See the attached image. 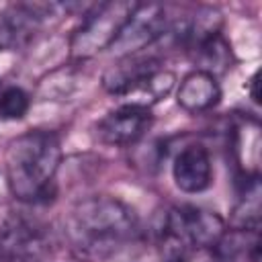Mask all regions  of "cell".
<instances>
[{
	"label": "cell",
	"mask_w": 262,
	"mask_h": 262,
	"mask_svg": "<svg viewBox=\"0 0 262 262\" xmlns=\"http://www.w3.org/2000/svg\"><path fill=\"white\" fill-rule=\"evenodd\" d=\"M225 231V223L217 213L194 205H182L166 215L162 235L184 248H213Z\"/></svg>",
	"instance_id": "277c9868"
},
{
	"label": "cell",
	"mask_w": 262,
	"mask_h": 262,
	"mask_svg": "<svg viewBox=\"0 0 262 262\" xmlns=\"http://www.w3.org/2000/svg\"><path fill=\"white\" fill-rule=\"evenodd\" d=\"M151 125V111L141 104L125 102L98 123V137L111 145L135 143Z\"/></svg>",
	"instance_id": "52a82bcc"
},
{
	"label": "cell",
	"mask_w": 262,
	"mask_h": 262,
	"mask_svg": "<svg viewBox=\"0 0 262 262\" xmlns=\"http://www.w3.org/2000/svg\"><path fill=\"white\" fill-rule=\"evenodd\" d=\"M137 231L133 209L111 196H92L78 203L66 223L72 248L88 258H108L123 250Z\"/></svg>",
	"instance_id": "6da1fadb"
},
{
	"label": "cell",
	"mask_w": 262,
	"mask_h": 262,
	"mask_svg": "<svg viewBox=\"0 0 262 262\" xmlns=\"http://www.w3.org/2000/svg\"><path fill=\"white\" fill-rule=\"evenodd\" d=\"M190 55V59L199 66V72H207L211 76L223 74L225 70L231 68L233 55H231V47L229 43L223 39V35H213L205 41H201L199 45H194L190 51H186Z\"/></svg>",
	"instance_id": "7c38bea8"
},
{
	"label": "cell",
	"mask_w": 262,
	"mask_h": 262,
	"mask_svg": "<svg viewBox=\"0 0 262 262\" xmlns=\"http://www.w3.org/2000/svg\"><path fill=\"white\" fill-rule=\"evenodd\" d=\"M59 139L49 131H27L6 149V182L25 203H47L55 194L53 178L59 168Z\"/></svg>",
	"instance_id": "7a4b0ae2"
},
{
	"label": "cell",
	"mask_w": 262,
	"mask_h": 262,
	"mask_svg": "<svg viewBox=\"0 0 262 262\" xmlns=\"http://www.w3.org/2000/svg\"><path fill=\"white\" fill-rule=\"evenodd\" d=\"M221 98V88L215 80V76L207 72H190L184 76V80L178 86L176 100L178 104L188 113H203L213 108Z\"/></svg>",
	"instance_id": "9c48e42d"
},
{
	"label": "cell",
	"mask_w": 262,
	"mask_h": 262,
	"mask_svg": "<svg viewBox=\"0 0 262 262\" xmlns=\"http://www.w3.org/2000/svg\"><path fill=\"white\" fill-rule=\"evenodd\" d=\"M166 33V10L162 4H135L131 16L123 25L119 37L111 49L119 55L129 57L131 53L145 49Z\"/></svg>",
	"instance_id": "5b68a950"
},
{
	"label": "cell",
	"mask_w": 262,
	"mask_h": 262,
	"mask_svg": "<svg viewBox=\"0 0 262 262\" xmlns=\"http://www.w3.org/2000/svg\"><path fill=\"white\" fill-rule=\"evenodd\" d=\"M215 262H260V233L258 229H231L211 248Z\"/></svg>",
	"instance_id": "30bf717a"
},
{
	"label": "cell",
	"mask_w": 262,
	"mask_h": 262,
	"mask_svg": "<svg viewBox=\"0 0 262 262\" xmlns=\"http://www.w3.org/2000/svg\"><path fill=\"white\" fill-rule=\"evenodd\" d=\"M174 182L184 192H203L211 186L213 168L211 158L203 145H188L184 147L172 166Z\"/></svg>",
	"instance_id": "ba28073f"
},
{
	"label": "cell",
	"mask_w": 262,
	"mask_h": 262,
	"mask_svg": "<svg viewBox=\"0 0 262 262\" xmlns=\"http://www.w3.org/2000/svg\"><path fill=\"white\" fill-rule=\"evenodd\" d=\"M162 262H188L186 258V248L170 237H164V256Z\"/></svg>",
	"instance_id": "5bb4252c"
},
{
	"label": "cell",
	"mask_w": 262,
	"mask_h": 262,
	"mask_svg": "<svg viewBox=\"0 0 262 262\" xmlns=\"http://www.w3.org/2000/svg\"><path fill=\"white\" fill-rule=\"evenodd\" d=\"M258 78H260V70H256L254 74H252V78H250V96H252V100L258 104L260 102V94H258Z\"/></svg>",
	"instance_id": "9a60e30c"
},
{
	"label": "cell",
	"mask_w": 262,
	"mask_h": 262,
	"mask_svg": "<svg viewBox=\"0 0 262 262\" xmlns=\"http://www.w3.org/2000/svg\"><path fill=\"white\" fill-rule=\"evenodd\" d=\"M137 2H100L94 4L82 18V25L72 37V55L86 59L102 49H108L119 37L123 25L131 16Z\"/></svg>",
	"instance_id": "3957f363"
},
{
	"label": "cell",
	"mask_w": 262,
	"mask_h": 262,
	"mask_svg": "<svg viewBox=\"0 0 262 262\" xmlns=\"http://www.w3.org/2000/svg\"><path fill=\"white\" fill-rule=\"evenodd\" d=\"M237 203L233 219L237 227L258 229L260 227V176L256 172H244L235 180Z\"/></svg>",
	"instance_id": "8fae6325"
},
{
	"label": "cell",
	"mask_w": 262,
	"mask_h": 262,
	"mask_svg": "<svg viewBox=\"0 0 262 262\" xmlns=\"http://www.w3.org/2000/svg\"><path fill=\"white\" fill-rule=\"evenodd\" d=\"M47 250L43 227L25 217H8L0 229V252L8 262H39Z\"/></svg>",
	"instance_id": "8992f818"
},
{
	"label": "cell",
	"mask_w": 262,
	"mask_h": 262,
	"mask_svg": "<svg viewBox=\"0 0 262 262\" xmlns=\"http://www.w3.org/2000/svg\"><path fill=\"white\" fill-rule=\"evenodd\" d=\"M29 96L25 90L12 86V88H6L2 94H0V119L4 121H16V119H23L29 111Z\"/></svg>",
	"instance_id": "4fadbf2b"
}]
</instances>
